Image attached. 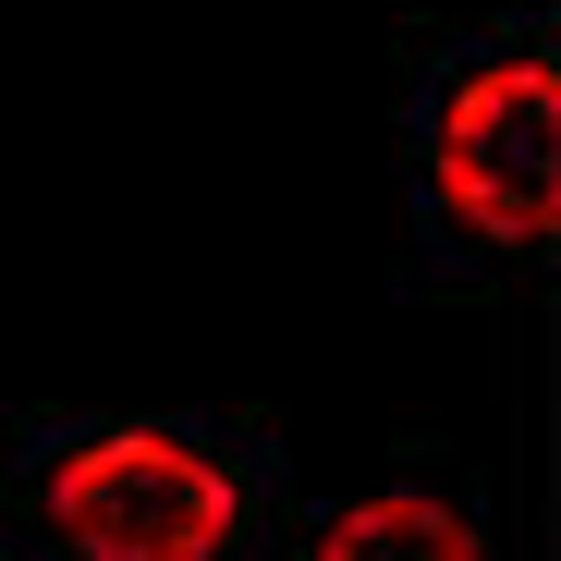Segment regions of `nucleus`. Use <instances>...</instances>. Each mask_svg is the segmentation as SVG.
Instances as JSON below:
<instances>
[{
  "label": "nucleus",
  "mask_w": 561,
  "mask_h": 561,
  "mask_svg": "<svg viewBox=\"0 0 561 561\" xmlns=\"http://www.w3.org/2000/svg\"><path fill=\"white\" fill-rule=\"evenodd\" d=\"M49 525H61L85 561H220L232 525H244V501H232V463H208L196 439L111 427V439L61 451Z\"/></svg>",
  "instance_id": "obj_1"
},
{
  "label": "nucleus",
  "mask_w": 561,
  "mask_h": 561,
  "mask_svg": "<svg viewBox=\"0 0 561 561\" xmlns=\"http://www.w3.org/2000/svg\"><path fill=\"white\" fill-rule=\"evenodd\" d=\"M439 196L489 244H549L561 220V73L549 61H489L439 111Z\"/></svg>",
  "instance_id": "obj_2"
},
{
  "label": "nucleus",
  "mask_w": 561,
  "mask_h": 561,
  "mask_svg": "<svg viewBox=\"0 0 561 561\" xmlns=\"http://www.w3.org/2000/svg\"><path fill=\"white\" fill-rule=\"evenodd\" d=\"M318 561H489V549H477V525H463L451 501L379 489V501H354V513L318 537Z\"/></svg>",
  "instance_id": "obj_3"
}]
</instances>
